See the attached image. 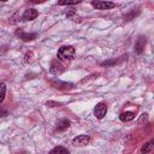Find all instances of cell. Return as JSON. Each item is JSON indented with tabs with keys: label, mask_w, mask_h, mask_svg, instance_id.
I'll use <instances>...</instances> for the list:
<instances>
[{
	"label": "cell",
	"mask_w": 154,
	"mask_h": 154,
	"mask_svg": "<svg viewBox=\"0 0 154 154\" xmlns=\"http://www.w3.org/2000/svg\"><path fill=\"white\" fill-rule=\"evenodd\" d=\"M75 48L72 46H61L58 49L57 58L60 61H70L75 58Z\"/></svg>",
	"instance_id": "6da1fadb"
},
{
	"label": "cell",
	"mask_w": 154,
	"mask_h": 154,
	"mask_svg": "<svg viewBox=\"0 0 154 154\" xmlns=\"http://www.w3.org/2000/svg\"><path fill=\"white\" fill-rule=\"evenodd\" d=\"M49 71H51L52 75H54V76H59V75H61V73L65 72V66H64V64H63L60 60L54 59V60H52V63H51Z\"/></svg>",
	"instance_id": "7a4b0ae2"
},
{
	"label": "cell",
	"mask_w": 154,
	"mask_h": 154,
	"mask_svg": "<svg viewBox=\"0 0 154 154\" xmlns=\"http://www.w3.org/2000/svg\"><path fill=\"white\" fill-rule=\"evenodd\" d=\"M49 84L55 88V89H59V90H69L73 87L72 83L70 82H63V81H59V79H49Z\"/></svg>",
	"instance_id": "3957f363"
},
{
	"label": "cell",
	"mask_w": 154,
	"mask_h": 154,
	"mask_svg": "<svg viewBox=\"0 0 154 154\" xmlns=\"http://www.w3.org/2000/svg\"><path fill=\"white\" fill-rule=\"evenodd\" d=\"M107 113V105L105 102H99L95 107H94V116L97 119H102Z\"/></svg>",
	"instance_id": "277c9868"
},
{
	"label": "cell",
	"mask_w": 154,
	"mask_h": 154,
	"mask_svg": "<svg viewBox=\"0 0 154 154\" xmlns=\"http://www.w3.org/2000/svg\"><path fill=\"white\" fill-rule=\"evenodd\" d=\"M90 142V136L88 135H78L72 140V144L75 147H84Z\"/></svg>",
	"instance_id": "5b68a950"
},
{
	"label": "cell",
	"mask_w": 154,
	"mask_h": 154,
	"mask_svg": "<svg viewBox=\"0 0 154 154\" xmlns=\"http://www.w3.org/2000/svg\"><path fill=\"white\" fill-rule=\"evenodd\" d=\"M91 6L96 10H111L116 7V4L111 1H91Z\"/></svg>",
	"instance_id": "8992f818"
},
{
	"label": "cell",
	"mask_w": 154,
	"mask_h": 154,
	"mask_svg": "<svg viewBox=\"0 0 154 154\" xmlns=\"http://www.w3.org/2000/svg\"><path fill=\"white\" fill-rule=\"evenodd\" d=\"M16 35L24 42H29V41H32L36 38V34L35 32H24L22 29H17L16 30Z\"/></svg>",
	"instance_id": "52a82bcc"
},
{
	"label": "cell",
	"mask_w": 154,
	"mask_h": 154,
	"mask_svg": "<svg viewBox=\"0 0 154 154\" xmlns=\"http://www.w3.org/2000/svg\"><path fill=\"white\" fill-rule=\"evenodd\" d=\"M146 43H147V37L146 36H138V38L135 42V48H134L135 49V53L141 54L144 51Z\"/></svg>",
	"instance_id": "ba28073f"
},
{
	"label": "cell",
	"mask_w": 154,
	"mask_h": 154,
	"mask_svg": "<svg viewBox=\"0 0 154 154\" xmlns=\"http://www.w3.org/2000/svg\"><path fill=\"white\" fill-rule=\"evenodd\" d=\"M37 16H38V12L35 8H28V10L24 11L22 17H23L24 20H34Z\"/></svg>",
	"instance_id": "9c48e42d"
},
{
	"label": "cell",
	"mask_w": 154,
	"mask_h": 154,
	"mask_svg": "<svg viewBox=\"0 0 154 154\" xmlns=\"http://www.w3.org/2000/svg\"><path fill=\"white\" fill-rule=\"evenodd\" d=\"M134 118H135V112H132V111H125L119 114V119L122 122H130Z\"/></svg>",
	"instance_id": "30bf717a"
},
{
	"label": "cell",
	"mask_w": 154,
	"mask_h": 154,
	"mask_svg": "<svg viewBox=\"0 0 154 154\" xmlns=\"http://www.w3.org/2000/svg\"><path fill=\"white\" fill-rule=\"evenodd\" d=\"M70 120L69 119H66V118H63V119H60L58 123H57V131H64V130H66L69 126H70Z\"/></svg>",
	"instance_id": "8fae6325"
},
{
	"label": "cell",
	"mask_w": 154,
	"mask_h": 154,
	"mask_svg": "<svg viewBox=\"0 0 154 154\" xmlns=\"http://www.w3.org/2000/svg\"><path fill=\"white\" fill-rule=\"evenodd\" d=\"M66 17H67V18H70L71 20H73L75 23H81V22H82V18H81V17H79V16H78L73 10H70V11L66 13Z\"/></svg>",
	"instance_id": "7c38bea8"
},
{
	"label": "cell",
	"mask_w": 154,
	"mask_h": 154,
	"mask_svg": "<svg viewBox=\"0 0 154 154\" xmlns=\"http://www.w3.org/2000/svg\"><path fill=\"white\" fill-rule=\"evenodd\" d=\"M153 143H154V140H150L149 142L144 143V144L142 146V148H141V153H142V154H148V153H150L152 149H153Z\"/></svg>",
	"instance_id": "4fadbf2b"
},
{
	"label": "cell",
	"mask_w": 154,
	"mask_h": 154,
	"mask_svg": "<svg viewBox=\"0 0 154 154\" xmlns=\"http://www.w3.org/2000/svg\"><path fill=\"white\" fill-rule=\"evenodd\" d=\"M49 154H69V150L66 148L61 147V146H58V147H54L49 152Z\"/></svg>",
	"instance_id": "5bb4252c"
},
{
	"label": "cell",
	"mask_w": 154,
	"mask_h": 154,
	"mask_svg": "<svg viewBox=\"0 0 154 154\" xmlns=\"http://www.w3.org/2000/svg\"><path fill=\"white\" fill-rule=\"evenodd\" d=\"M34 60H35L34 53H32L31 51H30V52H26L25 55H24V61H25V64H32Z\"/></svg>",
	"instance_id": "9a60e30c"
},
{
	"label": "cell",
	"mask_w": 154,
	"mask_h": 154,
	"mask_svg": "<svg viewBox=\"0 0 154 154\" xmlns=\"http://www.w3.org/2000/svg\"><path fill=\"white\" fill-rule=\"evenodd\" d=\"M81 1L79 0H61V1H58V5L60 6H64V5H76V4H79Z\"/></svg>",
	"instance_id": "2e32d148"
},
{
	"label": "cell",
	"mask_w": 154,
	"mask_h": 154,
	"mask_svg": "<svg viewBox=\"0 0 154 154\" xmlns=\"http://www.w3.org/2000/svg\"><path fill=\"white\" fill-rule=\"evenodd\" d=\"M5 95H6V85L5 83H0V103L4 101Z\"/></svg>",
	"instance_id": "e0dca14e"
},
{
	"label": "cell",
	"mask_w": 154,
	"mask_h": 154,
	"mask_svg": "<svg viewBox=\"0 0 154 154\" xmlns=\"http://www.w3.org/2000/svg\"><path fill=\"white\" fill-rule=\"evenodd\" d=\"M148 123V114L147 113H142L138 118V124L140 125H143V124H147Z\"/></svg>",
	"instance_id": "ac0fdd59"
},
{
	"label": "cell",
	"mask_w": 154,
	"mask_h": 154,
	"mask_svg": "<svg viewBox=\"0 0 154 154\" xmlns=\"http://www.w3.org/2000/svg\"><path fill=\"white\" fill-rule=\"evenodd\" d=\"M46 106L49 107V108H52V107H59V106H61V103L55 102V101H47L46 102Z\"/></svg>",
	"instance_id": "d6986e66"
},
{
	"label": "cell",
	"mask_w": 154,
	"mask_h": 154,
	"mask_svg": "<svg viewBox=\"0 0 154 154\" xmlns=\"http://www.w3.org/2000/svg\"><path fill=\"white\" fill-rule=\"evenodd\" d=\"M97 76H99V73H93V75H90V76L85 77L84 79H82V81H81V83H85V82H88V81H90V79H94V78H96Z\"/></svg>",
	"instance_id": "ffe728a7"
},
{
	"label": "cell",
	"mask_w": 154,
	"mask_h": 154,
	"mask_svg": "<svg viewBox=\"0 0 154 154\" xmlns=\"http://www.w3.org/2000/svg\"><path fill=\"white\" fill-rule=\"evenodd\" d=\"M137 14H138V12H136V13H135V11H131V12H130L128 16H125L124 18H125V20H130V19H132L134 17H136Z\"/></svg>",
	"instance_id": "44dd1931"
},
{
	"label": "cell",
	"mask_w": 154,
	"mask_h": 154,
	"mask_svg": "<svg viewBox=\"0 0 154 154\" xmlns=\"http://www.w3.org/2000/svg\"><path fill=\"white\" fill-rule=\"evenodd\" d=\"M18 19H19V16H18V12H16V13L10 18V23H11V24H14V23H17Z\"/></svg>",
	"instance_id": "7402d4cb"
},
{
	"label": "cell",
	"mask_w": 154,
	"mask_h": 154,
	"mask_svg": "<svg viewBox=\"0 0 154 154\" xmlns=\"http://www.w3.org/2000/svg\"><path fill=\"white\" fill-rule=\"evenodd\" d=\"M120 60H118V59H113V60H107V61H103L102 63V65H114V64H117V63H119Z\"/></svg>",
	"instance_id": "603a6c76"
},
{
	"label": "cell",
	"mask_w": 154,
	"mask_h": 154,
	"mask_svg": "<svg viewBox=\"0 0 154 154\" xmlns=\"http://www.w3.org/2000/svg\"><path fill=\"white\" fill-rule=\"evenodd\" d=\"M6 116H7V109L0 106V117H6Z\"/></svg>",
	"instance_id": "cb8c5ba5"
}]
</instances>
